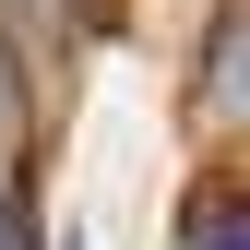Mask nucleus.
I'll return each mask as SVG.
<instances>
[{
  "label": "nucleus",
  "mask_w": 250,
  "mask_h": 250,
  "mask_svg": "<svg viewBox=\"0 0 250 250\" xmlns=\"http://www.w3.org/2000/svg\"><path fill=\"white\" fill-rule=\"evenodd\" d=\"M0 131H36V96H24V48H12V24H0Z\"/></svg>",
  "instance_id": "nucleus-3"
},
{
  "label": "nucleus",
  "mask_w": 250,
  "mask_h": 250,
  "mask_svg": "<svg viewBox=\"0 0 250 250\" xmlns=\"http://www.w3.org/2000/svg\"><path fill=\"white\" fill-rule=\"evenodd\" d=\"M0 250H36V191L24 179H0Z\"/></svg>",
  "instance_id": "nucleus-4"
},
{
  "label": "nucleus",
  "mask_w": 250,
  "mask_h": 250,
  "mask_svg": "<svg viewBox=\"0 0 250 250\" xmlns=\"http://www.w3.org/2000/svg\"><path fill=\"white\" fill-rule=\"evenodd\" d=\"M238 60H250V0H214V24H203V107L214 119H238Z\"/></svg>",
  "instance_id": "nucleus-2"
},
{
  "label": "nucleus",
  "mask_w": 250,
  "mask_h": 250,
  "mask_svg": "<svg viewBox=\"0 0 250 250\" xmlns=\"http://www.w3.org/2000/svg\"><path fill=\"white\" fill-rule=\"evenodd\" d=\"M179 250H250V191H238V167H203L191 191H179Z\"/></svg>",
  "instance_id": "nucleus-1"
}]
</instances>
